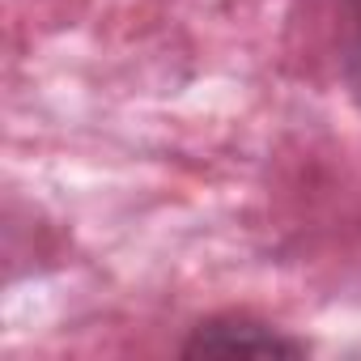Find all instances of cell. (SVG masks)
Returning <instances> with one entry per match:
<instances>
[{
    "label": "cell",
    "mask_w": 361,
    "mask_h": 361,
    "mask_svg": "<svg viewBox=\"0 0 361 361\" xmlns=\"http://www.w3.org/2000/svg\"><path fill=\"white\" fill-rule=\"evenodd\" d=\"M336 13V68L344 94L361 111V0H331Z\"/></svg>",
    "instance_id": "7a4b0ae2"
},
{
    "label": "cell",
    "mask_w": 361,
    "mask_h": 361,
    "mask_svg": "<svg viewBox=\"0 0 361 361\" xmlns=\"http://www.w3.org/2000/svg\"><path fill=\"white\" fill-rule=\"evenodd\" d=\"M183 357H306L310 344L255 314H213L192 327L178 348Z\"/></svg>",
    "instance_id": "6da1fadb"
}]
</instances>
